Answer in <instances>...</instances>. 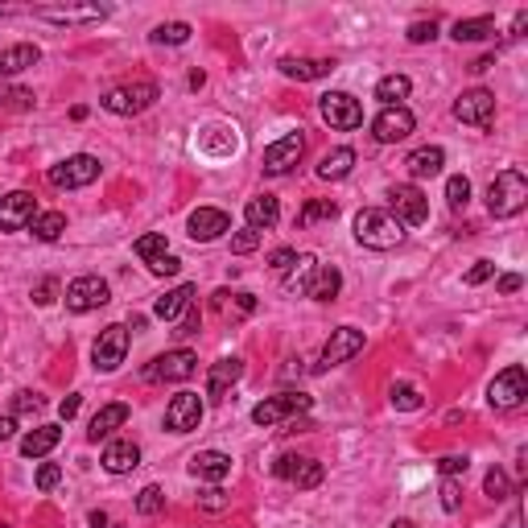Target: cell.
<instances>
[{"label":"cell","instance_id":"03108f58","mask_svg":"<svg viewBox=\"0 0 528 528\" xmlns=\"http://www.w3.org/2000/svg\"><path fill=\"white\" fill-rule=\"evenodd\" d=\"M503 528H520V508H516V512H512V516H508V520H503Z\"/></svg>","mask_w":528,"mask_h":528},{"label":"cell","instance_id":"d6a6232c","mask_svg":"<svg viewBox=\"0 0 528 528\" xmlns=\"http://www.w3.org/2000/svg\"><path fill=\"white\" fill-rule=\"evenodd\" d=\"M351 165H355V149H331V153H323V162H318V178L323 182H339V178H347L351 174Z\"/></svg>","mask_w":528,"mask_h":528},{"label":"cell","instance_id":"ee69618b","mask_svg":"<svg viewBox=\"0 0 528 528\" xmlns=\"http://www.w3.org/2000/svg\"><path fill=\"white\" fill-rule=\"evenodd\" d=\"M466 198H471V182H466L463 174H454V178L446 182V203L450 206H466Z\"/></svg>","mask_w":528,"mask_h":528},{"label":"cell","instance_id":"db71d44e","mask_svg":"<svg viewBox=\"0 0 528 528\" xmlns=\"http://www.w3.org/2000/svg\"><path fill=\"white\" fill-rule=\"evenodd\" d=\"M198 503H203V512H224V508H227V495L219 492V487H206Z\"/></svg>","mask_w":528,"mask_h":528},{"label":"cell","instance_id":"e0dca14e","mask_svg":"<svg viewBox=\"0 0 528 528\" xmlns=\"http://www.w3.org/2000/svg\"><path fill=\"white\" fill-rule=\"evenodd\" d=\"M34 17L50 21V25H95V21L108 17V5H63V9L42 5V9H34Z\"/></svg>","mask_w":528,"mask_h":528},{"label":"cell","instance_id":"836d02e7","mask_svg":"<svg viewBox=\"0 0 528 528\" xmlns=\"http://www.w3.org/2000/svg\"><path fill=\"white\" fill-rule=\"evenodd\" d=\"M495 34V17H471V21H454L450 37L454 42H483V37Z\"/></svg>","mask_w":528,"mask_h":528},{"label":"cell","instance_id":"74e56055","mask_svg":"<svg viewBox=\"0 0 528 528\" xmlns=\"http://www.w3.org/2000/svg\"><path fill=\"white\" fill-rule=\"evenodd\" d=\"M133 252L144 260V264H153V260H162L165 252H170V244H165V232H149V235H141V240L133 244Z\"/></svg>","mask_w":528,"mask_h":528},{"label":"cell","instance_id":"f5cc1de1","mask_svg":"<svg viewBox=\"0 0 528 528\" xmlns=\"http://www.w3.org/2000/svg\"><path fill=\"white\" fill-rule=\"evenodd\" d=\"M433 37H438V25H433V21H417V25H409V42H433Z\"/></svg>","mask_w":528,"mask_h":528},{"label":"cell","instance_id":"4316f807","mask_svg":"<svg viewBox=\"0 0 528 528\" xmlns=\"http://www.w3.org/2000/svg\"><path fill=\"white\" fill-rule=\"evenodd\" d=\"M244 219H248L252 232H269V227L281 219V203L273 194H256V198H248V206H244Z\"/></svg>","mask_w":528,"mask_h":528},{"label":"cell","instance_id":"9c48e42d","mask_svg":"<svg viewBox=\"0 0 528 528\" xmlns=\"http://www.w3.org/2000/svg\"><path fill=\"white\" fill-rule=\"evenodd\" d=\"M128 355V326L125 323H112L99 331L95 347H91V359H95V372H116Z\"/></svg>","mask_w":528,"mask_h":528},{"label":"cell","instance_id":"9f6ffc18","mask_svg":"<svg viewBox=\"0 0 528 528\" xmlns=\"http://www.w3.org/2000/svg\"><path fill=\"white\" fill-rule=\"evenodd\" d=\"M294 260H297L294 248H281V252H273V256H269V269H273V273H285L289 264H294Z\"/></svg>","mask_w":528,"mask_h":528},{"label":"cell","instance_id":"e7e4bbea","mask_svg":"<svg viewBox=\"0 0 528 528\" xmlns=\"http://www.w3.org/2000/svg\"><path fill=\"white\" fill-rule=\"evenodd\" d=\"M495 58H479V63H471V71H492Z\"/></svg>","mask_w":528,"mask_h":528},{"label":"cell","instance_id":"5b68a950","mask_svg":"<svg viewBox=\"0 0 528 528\" xmlns=\"http://www.w3.org/2000/svg\"><path fill=\"white\" fill-rule=\"evenodd\" d=\"M310 396L305 393H277V396H264V401L252 409V421L256 425H281V421H289V417H302V413H310Z\"/></svg>","mask_w":528,"mask_h":528},{"label":"cell","instance_id":"484cf974","mask_svg":"<svg viewBox=\"0 0 528 528\" xmlns=\"http://www.w3.org/2000/svg\"><path fill=\"white\" fill-rule=\"evenodd\" d=\"M314 273H318V260H314L310 252H297V260L285 269V277H281V289H285L289 297L305 294V289H310V281H314Z\"/></svg>","mask_w":528,"mask_h":528},{"label":"cell","instance_id":"d6986e66","mask_svg":"<svg viewBox=\"0 0 528 528\" xmlns=\"http://www.w3.org/2000/svg\"><path fill=\"white\" fill-rule=\"evenodd\" d=\"M302 153H305L302 133H289V136H281V141H273L269 149H264V174H289L302 162Z\"/></svg>","mask_w":528,"mask_h":528},{"label":"cell","instance_id":"003e7915","mask_svg":"<svg viewBox=\"0 0 528 528\" xmlns=\"http://www.w3.org/2000/svg\"><path fill=\"white\" fill-rule=\"evenodd\" d=\"M393 528H417V524H409V520H396V524Z\"/></svg>","mask_w":528,"mask_h":528},{"label":"cell","instance_id":"3957f363","mask_svg":"<svg viewBox=\"0 0 528 528\" xmlns=\"http://www.w3.org/2000/svg\"><path fill=\"white\" fill-rule=\"evenodd\" d=\"M112 116H141L144 108L157 104V83L153 79H136V83H125V87H112L108 95L99 99Z\"/></svg>","mask_w":528,"mask_h":528},{"label":"cell","instance_id":"7dc6e473","mask_svg":"<svg viewBox=\"0 0 528 528\" xmlns=\"http://www.w3.org/2000/svg\"><path fill=\"white\" fill-rule=\"evenodd\" d=\"M149 273H153V277H178V273H182V260L165 252L162 260H153V264H149Z\"/></svg>","mask_w":528,"mask_h":528},{"label":"cell","instance_id":"5bb4252c","mask_svg":"<svg viewBox=\"0 0 528 528\" xmlns=\"http://www.w3.org/2000/svg\"><path fill=\"white\" fill-rule=\"evenodd\" d=\"M198 372V355L190 347H174L165 355H157L144 367V380H190Z\"/></svg>","mask_w":528,"mask_h":528},{"label":"cell","instance_id":"f6af8a7d","mask_svg":"<svg viewBox=\"0 0 528 528\" xmlns=\"http://www.w3.org/2000/svg\"><path fill=\"white\" fill-rule=\"evenodd\" d=\"M466 466H471V458H466V454H446V458H438L442 479H458V474H466Z\"/></svg>","mask_w":528,"mask_h":528},{"label":"cell","instance_id":"ab89813d","mask_svg":"<svg viewBox=\"0 0 528 528\" xmlns=\"http://www.w3.org/2000/svg\"><path fill=\"white\" fill-rule=\"evenodd\" d=\"M483 492H487V500H508L512 495V483H508V474L500 471V466H492V471H487V479H483Z\"/></svg>","mask_w":528,"mask_h":528},{"label":"cell","instance_id":"7bdbcfd3","mask_svg":"<svg viewBox=\"0 0 528 528\" xmlns=\"http://www.w3.org/2000/svg\"><path fill=\"white\" fill-rule=\"evenodd\" d=\"M393 404L404 413H413V409H421V393L413 384H393Z\"/></svg>","mask_w":528,"mask_h":528},{"label":"cell","instance_id":"11a10c76","mask_svg":"<svg viewBox=\"0 0 528 528\" xmlns=\"http://www.w3.org/2000/svg\"><path fill=\"white\" fill-rule=\"evenodd\" d=\"M492 273H495V264H492V260H474V269L466 273V285H483V281L492 277Z\"/></svg>","mask_w":528,"mask_h":528},{"label":"cell","instance_id":"f546056e","mask_svg":"<svg viewBox=\"0 0 528 528\" xmlns=\"http://www.w3.org/2000/svg\"><path fill=\"white\" fill-rule=\"evenodd\" d=\"M194 305V285H178L170 289L165 297H157V305H153V314L162 318V323H174V318H182V314Z\"/></svg>","mask_w":528,"mask_h":528},{"label":"cell","instance_id":"f35d334b","mask_svg":"<svg viewBox=\"0 0 528 528\" xmlns=\"http://www.w3.org/2000/svg\"><path fill=\"white\" fill-rule=\"evenodd\" d=\"M149 37L157 45H182V42H190V25L186 21H165V25H157Z\"/></svg>","mask_w":528,"mask_h":528},{"label":"cell","instance_id":"60d3db41","mask_svg":"<svg viewBox=\"0 0 528 528\" xmlns=\"http://www.w3.org/2000/svg\"><path fill=\"white\" fill-rule=\"evenodd\" d=\"M37 99H34V91H25V87H0V108H17V112H29L34 108Z\"/></svg>","mask_w":528,"mask_h":528},{"label":"cell","instance_id":"9a60e30c","mask_svg":"<svg viewBox=\"0 0 528 528\" xmlns=\"http://www.w3.org/2000/svg\"><path fill=\"white\" fill-rule=\"evenodd\" d=\"M37 219V198L29 190H13L0 198V232H25Z\"/></svg>","mask_w":528,"mask_h":528},{"label":"cell","instance_id":"8d00e7d4","mask_svg":"<svg viewBox=\"0 0 528 528\" xmlns=\"http://www.w3.org/2000/svg\"><path fill=\"white\" fill-rule=\"evenodd\" d=\"M29 227H34V235L42 244H50V240H58V235L66 232V215H63V211H45V215H37Z\"/></svg>","mask_w":528,"mask_h":528},{"label":"cell","instance_id":"6f0895ef","mask_svg":"<svg viewBox=\"0 0 528 528\" xmlns=\"http://www.w3.org/2000/svg\"><path fill=\"white\" fill-rule=\"evenodd\" d=\"M13 409H17V413H37V409H42V396H37V393H17Z\"/></svg>","mask_w":528,"mask_h":528},{"label":"cell","instance_id":"83f0119b","mask_svg":"<svg viewBox=\"0 0 528 528\" xmlns=\"http://www.w3.org/2000/svg\"><path fill=\"white\" fill-rule=\"evenodd\" d=\"M37 58H42V50L29 45V42L5 45V50H0V79H9V75H21V71H29V66H37Z\"/></svg>","mask_w":528,"mask_h":528},{"label":"cell","instance_id":"bcb514c9","mask_svg":"<svg viewBox=\"0 0 528 528\" xmlns=\"http://www.w3.org/2000/svg\"><path fill=\"white\" fill-rule=\"evenodd\" d=\"M442 508L446 512L463 508V487H458V479H442Z\"/></svg>","mask_w":528,"mask_h":528},{"label":"cell","instance_id":"6125c7cd","mask_svg":"<svg viewBox=\"0 0 528 528\" xmlns=\"http://www.w3.org/2000/svg\"><path fill=\"white\" fill-rule=\"evenodd\" d=\"M524 25H528V9H520V13H516V21H512V37L524 34Z\"/></svg>","mask_w":528,"mask_h":528},{"label":"cell","instance_id":"603a6c76","mask_svg":"<svg viewBox=\"0 0 528 528\" xmlns=\"http://www.w3.org/2000/svg\"><path fill=\"white\" fill-rule=\"evenodd\" d=\"M141 466V446H136L133 438L125 442H108V450H104V471L108 474H128Z\"/></svg>","mask_w":528,"mask_h":528},{"label":"cell","instance_id":"8fae6325","mask_svg":"<svg viewBox=\"0 0 528 528\" xmlns=\"http://www.w3.org/2000/svg\"><path fill=\"white\" fill-rule=\"evenodd\" d=\"M359 351H364V331H355V326H339V331L331 334V343L323 347V355H318L314 372L323 376V372H331V367H339V364H347V359H355Z\"/></svg>","mask_w":528,"mask_h":528},{"label":"cell","instance_id":"7402d4cb","mask_svg":"<svg viewBox=\"0 0 528 528\" xmlns=\"http://www.w3.org/2000/svg\"><path fill=\"white\" fill-rule=\"evenodd\" d=\"M240 376H244V359H235V355L219 359V364L206 372V396H211V401H224L227 388H232Z\"/></svg>","mask_w":528,"mask_h":528},{"label":"cell","instance_id":"52a82bcc","mask_svg":"<svg viewBox=\"0 0 528 528\" xmlns=\"http://www.w3.org/2000/svg\"><path fill=\"white\" fill-rule=\"evenodd\" d=\"M454 116L463 120V125H471V128H479V133H487V128H492V120H495V95L487 87L463 91V95L454 99Z\"/></svg>","mask_w":528,"mask_h":528},{"label":"cell","instance_id":"816d5d0a","mask_svg":"<svg viewBox=\"0 0 528 528\" xmlns=\"http://www.w3.org/2000/svg\"><path fill=\"white\" fill-rule=\"evenodd\" d=\"M55 294H58V281L55 277H42V281H37V289H34V302L37 305H50V302H55Z\"/></svg>","mask_w":528,"mask_h":528},{"label":"cell","instance_id":"f1b7e54d","mask_svg":"<svg viewBox=\"0 0 528 528\" xmlns=\"http://www.w3.org/2000/svg\"><path fill=\"white\" fill-rule=\"evenodd\" d=\"M409 178H433V174H442V165H446V153L438 149V144H421V149L409 153Z\"/></svg>","mask_w":528,"mask_h":528},{"label":"cell","instance_id":"680465c9","mask_svg":"<svg viewBox=\"0 0 528 528\" xmlns=\"http://www.w3.org/2000/svg\"><path fill=\"white\" fill-rule=\"evenodd\" d=\"M79 404H83V396H79V393H71V396H66V401L58 404V413H63V421H71L75 413H79Z\"/></svg>","mask_w":528,"mask_h":528},{"label":"cell","instance_id":"6da1fadb","mask_svg":"<svg viewBox=\"0 0 528 528\" xmlns=\"http://www.w3.org/2000/svg\"><path fill=\"white\" fill-rule=\"evenodd\" d=\"M355 240L364 244V248L388 252L404 240V227L396 224L388 211H380V206H364V211L355 215Z\"/></svg>","mask_w":528,"mask_h":528},{"label":"cell","instance_id":"30bf717a","mask_svg":"<svg viewBox=\"0 0 528 528\" xmlns=\"http://www.w3.org/2000/svg\"><path fill=\"white\" fill-rule=\"evenodd\" d=\"M528 396V376H524V367L520 364H512V367H503L500 376L492 380V388H487V404L492 409H516L520 401Z\"/></svg>","mask_w":528,"mask_h":528},{"label":"cell","instance_id":"e575fe53","mask_svg":"<svg viewBox=\"0 0 528 528\" xmlns=\"http://www.w3.org/2000/svg\"><path fill=\"white\" fill-rule=\"evenodd\" d=\"M409 91H413L409 75H384V79L376 83V99L384 104V108H396V104H401Z\"/></svg>","mask_w":528,"mask_h":528},{"label":"cell","instance_id":"91938a15","mask_svg":"<svg viewBox=\"0 0 528 528\" xmlns=\"http://www.w3.org/2000/svg\"><path fill=\"white\" fill-rule=\"evenodd\" d=\"M520 285H524V281H520L516 273H508V277H500V294H516Z\"/></svg>","mask_w":528,"mask_h":528},{"label":"cell","instance_id":"1f68e13d","mask_svg":"<svg viewBox=\"0 0 528 528\" xmlns=\"http://www.w3.org/2000/svg\"><path fill=\"white\" fill-rule=\"evenodd\" d=\"M343 289V273L331 269V264H318V273H314L310 289H305V297H314V302H334Z\"/></svg>","mask_w":528,"mask_h":528},{"label":"cell","instance_id":"f907efd6","mask_svg":"<svg viewBox=\"0 0 528 528\" xmlns=\"http://www.w3.org/2000/svg\"><path fill=\"white\" fill-rule=\"evenodd\" d=\"M198 326H203V314H198L194 305H190L186 318L178 323V331H174V334H178V339H190V334H198Z\"/></svg>","mask_w":528,"mask_h":528},{"label":"cell","instance_id":"2e32d148","mask_svg":"<svg viewBox=\"0 0 528 528\" xmlns=\"http://www.w3.org/2000/svg\"><path fill=\"white\" fill-rule=\"evenodd\" d=\"M203 396L198 393H178L170 404H165V430L174 433H190L203 425Z\"/></svg>","mask_w":528,"mask_h":528},{"label":"cell","instance_id":"be15d7a7","mask_svg":"<svg viewBox=\"0 0 528 528\" xmlns=\"http://www.w3.org/2000/svg\"><path fill=\"white\" fill-rule=\"evenodd\" d=\"M91 528H108V512H91Z\"/></svg>","mask_w":528,"mask_h":528},{"label":"cell","instance_id":"c3c4849f","mask_svg":"<svg viewBox=\"0 0 528 528\" xmlns=\"http://www.w3.org/2000/svg\"><path fill=\"white\" fill-rule=\"evenodd\" d=\"M260 248V232H240V235H232V252L235 256H248V252H256Z\"/></svg>","mask_w":528,"mask_h":528},{"label":"cell","instance_id":"ffe728a7","mask_svg":"<svg viewBox=\"0 0 528 528\" xmlns=\"http://www.w3.org/2000/svg\"><path fill=\"white\" fill-rule=\"evenodd\" d=\"M224 232H232V219H227V211H219V206H198L194 215H190V240L194 244H211Z\"/></svg>","mask_w":528,"mask_h":528},{"label":"cell","instance_id":"8992f818","mask_svg":"<svg viewBox=\"0 0 528 528\" xmlns=\"http://www.w3.org/2000/svg\"><path fill=\"white\" fill-rule=\"evenodd\" d=\"M388 206H393V211H388V215L396 219V224H425V215H430V198L421 194L417 186H413V182H396L393 190H388Z\"/></svg>","mask_w":528,"mask_h":528},{"label":"cell","instance_id":"ba28073f","mask_svg":"<svg viewBox=\"0 0 528 528\" xmlns=\"http://www.w3.org/2000/svg\"><path fill=\"white\" fill-rule=\"evenodd\" d=\"M318 112H323V120L331 128H339V133H351V128L364 125V108H359V99L347 95V91H326V95L318 99Z\"/></svg>","mask_w":528,"mask_h":528},{"label":"cell","instance_id":"4fadbf2b","mask_svg":"<svg viewBox=\"0 0 528 528\" xmlns=\"http://www.w3.org/2000/svg\"><path fill=\"white\" fill-rule=\"evenodd\" d=\"M273 474L285 479V483H294L297 492H310V487L323 483V463H314V458H305V454H281L277 463H273Z\"/></svg>","mask_w":528,"mask_h":528},{"label":"cell","instance_id":"44dd1931","mask_svg":"<svg viewBox=\"0 0 528 528\" xmlns=\"http://www.w3.org/2000/svg\"><path fill=\"white\" fill-rule=\"evenodd\" d=\"M190 474H198V479L219 487L232 474V454H224V450H203V454L190 458Z\"/></svg>","mask_w":528,"mask_h":528},{"label":"cell","instance_id":"b9f144b4","mask_svg":"<svg viewBox=\"0 0 528 528\" xmlns=\"http://www.w3.org/2000/svg\"><path fill=\"white\" fill-rule=\"evenodd\" d=\"M162 508H165V492H162V487L149 483L141 495H136V512H141V516H157Z\"/></svg>","mask_w":528,"mask_h":528},{"label":"cell","instance_id":"d590c367","mask_svg":"<svg viewBox=\"0 0 528 528\" xmlns=\"http://www.w3.org/2000/svg\"><path fill=\"white\" fill-rule=\"evenodd\" d=\"M339 215V203L334 198H314V203H305L302 211H297V227H314V224H326V219Z\"/></svg>","mask_w":528,"mask_h":528},{"label":"cell","instance_id":"ac0fdd59","mask_svg":"<svg viewBox=\"0 0 528 528\" xmlns=\"http://www.w3.org/2000/svg\"><path fill=\"white\" fill-rule=\"evenodd\" d=\"M413 128H417V120H413V112L404 108V104H396V108H380V116L372 120V136H376L380 144L404 141Z\"/></svg>","mask_w":528,"mask_h":528},{"label":"cell","instance_id":"277c9868","mask_svg":"<svg viewBox=\"0 0 528 528\" xmlns=\"http://www.w3.org/2000/svg\"><path fill=\"white\" fill-rule=\"evenodd\" d=\"M45 178H50V186H58V190L91 186V182L99 178V157H91V153H75V157H66V162L50 165Z\"/></svg>","mask_w":528,"mask_h":528},{"label":"cell","instance_id":"cb8c5ba5","mask_svg":"<svg viewBox=\"0 0 528 528\" xmlns=\"http://www.w3.org/2000/svg\"><path fill=\"white\" fill-rule=\"evenodd\" d=\"M281 75L285 79H297V83H314V79H326L334 71L331 58H281Z\"/></svg>","mask_w":528,"mask_h":528},{"label":"cell","instance_id":"4dcf8cb0","mask_svg":"<svg viewBox=\"0 0 528 528\" xmlns=\"http://www.w3.org/2000/svg\"><path fill=\"white\" fill-rule=\"evenodd\" d=\"M58 442H63V430H58V425H37V430H29L25 438H21V454H25V458H45Z\"/></svg>","mask_w":528,"mask_h":528},{"label":"cell","instance_id":"d4e9b609","mask_svg":"<svg viewBox=\"0 0 528 528\" xmlns=\"http://www.w3.org/2000/svg\"><path fill=\"white\" fill-rule=\"evenodd\" d=\"M128 421V404L125 401H116V404H104V409L91 417V425H87V438L91 442H104V438H112V433L120 430Z\"/></svg>","mask_w":528,"mask_h":528},{"label":"cell","instance_id":"7c38bea8","mask_svg":"<svg viewBox=\"0 0 528 528\" xmlns=\"http://www.w3.org/2000/svg\"><path fill=\"white\" fill-rule=\"evenodd\" d=\"M112 289L104 277H95V273H87V277H75L71 285H66V310L75 314H87V310H99V305H108Z\"/></svg>","mask_w":528,"mask_h":528},{"label":"cell","instance_id":"94428289","mask_svg":"<svg viewBox=\"0 0 528 528\" xmlns=\"http://www.w3.org/2000/svg\"><path fill=\"white\" fill-rule=\"evenodd\" d=\"M13 430H17V417H0V442L13 438Z\"/></svg>","mask_w":528,"mask_h":528},{"label":"cell","instance_id":"7a4b0ae2","mask_svg":"<svg viewBox=\"0 0 528 528\" xmlns=\"http://www.w3.org/2000/svg\"><path fill=\"white\" fill-rule=\"evenodd\" d=\"M528 203V178L520 170H503L495 174V182L487 186V211H492L495 219H512L520 215Z\"/></svg>","mask_w":528,"mask_h":528},{"label":"cell","instance_id":"681fc988","mask_svg":"<svg viewBox=\"0 0 528 528\" xmlns=\"http://www.w3.org/2000/svg\"><path fill=\"white\" fill-rule=\"evenodd\" d=\"M58 479H63V466L42 463V471H37V487H42V492H55V487H58Z\"/></svg>","mask_w":528,"mask_h":528}]
</instances>
